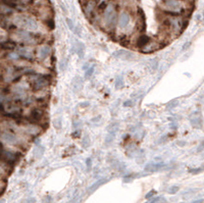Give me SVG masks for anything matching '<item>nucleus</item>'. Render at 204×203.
<instances>
[{
	"instance_id": "33",
	"label": "nucleus",
	"mask_w": 204,
	"mask_h": 203,
	"mask_svg": "<svg viewBox=\"0 0 204 203\" xmlns=\"http://www.w3.org/2000/svg\"><path fill=\"white\" fill-rule=\"evenodd\" d=\"M133 105V101L132 100H126V102L124 103V106L128 107V106H132Z\"/></svg>"
},
{
	"instance_id": "30",
	"label": "nucleus",
	"mask_w": 204,
	"mask_h": 203,
	"mask_svg": "<svg viewBox=\"0 0 204 203\" xmlns=\"http://www.w3.org/2000/svg\"><path fill=\"white\" fill-rule=\"evenodd\" d=\"M54 127L56 129H60L61 128V121L59 118H56V120L54 121Z\"/></svg>"
},
{
	"instance_id": "7",
	"label": "nucleus",
	"mask_w": 204,
	"mask_h": 203,
	"mask_svg": "<svg viewBox=\"0 0 204 203\" xmlns=\"http://www.w3.org/2000/svg\"><path fill=\"white\" fill-rule=\"evenodd\" d=\"M17 159V156L15 152L9 151V150H6L5 147H3L2 150V161L6 162V163H15Z\"/></svg>"
},
{
	"instance_id": "1",
	"label": "nucleus",
	"mask_w": 204,
	"mask_h": 203,
	"mask_svg": "<svg viewBox=\"0 0 204 203\" xmlns=\"http://www.w3.org/2000/svg\"><path fill=\"white\" fill-rule=\"evenodd\" d=\"M161 8L165 12L178 15L184 11L185 5L183 0H163L161 3Z\"/></svg>"
},
{
	"instance_id": "32",
	"label": "nucleus",
	"mask_w": 204,
	"mask_h": 203,
	"mask_svg": "<svg viewBox=\"0 0 204 203\" xmlns=\"http://www.w3.org/2000/svg\"><path fill=\"white\" fill-rule=\"evenodd\" d=\"M204 151V141L198 146V148H197V152H202Z\"/></svg>"
},
{
	"instance_id": "26",
	"label": "nucleus",
	"mask_w": 204,
	"mask_h": 203,
	"mask_svg": "<svg viewBox=\"0 0 204 203\" xmlns=\"http://www.w3.org/2000/svg\"><path fill=\"white\" fill-rule=\"evenodd\" d=\"M114 84H115V87H117L118 89L122 88V87L124 86V82H122V78H118L117 80H115Z\"/></svg>"
},
{
	"instance_id": "21",
	"label": "nucleus",
	"mask_w": 204,
	"mask_h": 203,
	"mask_svg": "<svg viewBox=\"0 0 204 203\" xmlns=\"http://www.w3.org/2000/svg\"><path fill=\"white\" fill-rule=\"evenodd\" d=\"M149 65H150V68L152 69V71H157L158 65H159V61H158L157 58H152L149 62Z\"/></svg>"
},
{
	"instance_id": "9",
	"label": "nucleus",
	"mask_w": 204,
	"mask_h": 203,
	"mask_svg": "<svg viewBox=\"0 0 204 203\" xmlns=\"http://www.w3.org/2000/svg\"><path fill=\"white\" fill-rule=\"evenodd\" d=\"M51 53V48L49 45H42L37 49V57L40 60H45Z\"/></svg>"
},
{
	"instance_id": "12",
	"label": "nucleus",
	"mask_w": 204,
	"mask_h": 203,
	"mask_svg": "<svg viewBox=\"0 0 204 203\" xmlns=\"http://www.w3.org/2000/svg\"><path fill=\"white\" fill-rule=\"evenodd\" d=\"M42 117H43V110L40 109V108H35L31 111V114H30V121L31 122H39Z\"/></svg>"
},
{
	"instance_id": "11",
	"label": "nucleus",
	"mask_w": 204,
	"mask_h": 203,
	"mask_svg": "<svg viewBox=\"0 0 204 203\" xmlns=\"http://www.w3.org/2000/svg\"><path fill=\"white\" fill-rule=\"evenodd\" d=\"M190 122L194 128L200 129L202 127V117L199 113H194L190 115Z\"/></svg>"
},
{
	"instance_id": "37",
	"label": "nucleus",
	"mask_w": 204,
	"mask_h": 203,
	"mask_svg": "<svg viewBox=\"0 0 204 203\" xmlns=\"http://www.w3.org/2000/svg\"><path fill=\"white\" fill-rule=\"evenodd\" d=\"M60 7H61L62 11L64 12V13H66V12H68V10H66V8H64V6H63V4H62V3H60Z\"/></svg>"
},
{
	"instance_id": "27",
	"label": "nucleus",
	"mask_w": 204,
	"mask_h": 203,
	"mask_svg": "<svg viewBox=\"0 0 204 203\" xmlns=\"http://www.w3.org/2000/svg\"><path fill=\"white\" fill-rule=\"evenodd\" d=\"M203 167H197V169H190L189 170V173H191V174H200L201 171H203Z\"/></svg>"
},
{
	"instance_id": "31",
	"label": "nucleus",
	"mask_w": 204,
	"mask_h": 203,
	"mask_svg": "<svg viewBox=\"0 0 204 203\" xmlns=\"http://www.w3.org/2000/svg\"><path fill=\"white\" fill-rule=\"evenodd\" d=\"M155 194H156V191H154V190H151V191L149 192L148 194H146V196H145V197H146V199H150L151 197H152L153 195H155Z\"/></svg>"
},
{
	"instance_id": "6",
	"label": "nucleus",
	"mask_w": 204,
	"mask_h": 203,
	"mask_svg": "<svg viewBox=\"0 0 204 203\" xmlns=\"http://www.w3.org/2000/svg\"><path fill=\"white\" fill-rule=\"evenodd\" d=\"M16 52L20 57L27 60H32L34 58V50L30 46H19L16 47Z\"/></svg>"
},
{
	"instance_id": "34",
	"label": "nucleus",
	"mask_w": 204,
	"mask_h": 203,
	"mask_svg": "<svg viewBox=\"0 0 204 203\" xmlns=\"http://www.w3.org/2000/svg\"><path fill=\"white\" fill-rule=\"evenodd\" d=\"M190 45H191V42H187V43H185L184 46H183V50H186L187 48H189Z\"/></svg>"
},
{
	"instance_id": "16",
	"label": "nucleus",
	"mask_w": 204,
	"mask_h": 203,
	"mask_svg": "<svg viewBox=\"0 0 204 203\" xmlns=\"http://www.w3.org/2000/svg\"><path fill=\"white\" fill-rule=\"evenodd\" d=\"M24 29H29V30H37L38 28V24L37 22L34 19H32V17H24Z\"/></svg>"
},
{
	"instance_id": "10",
	"label": "nucleus",
	"mask_w": 204,
	"mask_h": 203,
	"mask_svg": "<svg viewBox=\"0 0 204 203\" xmlns=\"http://www.w3.org/2000/svg\"><path fill=\"white\" fill-rule=\"evenodd\" d=\"M113 56L119 59H122V60H133V59H135V55L132 52L124 50V49H121V50L113 52Z\"/></svg>"
},
{
	"instance_id": "17",
	"label": "nucleus",
	"mask_w": 204,
	"mask_h": 203,
	"mask_svg": "<svg viewBox=\"0 0 204 203\" xmlns=\"http://www.w3.org/2000/svg\"><path fill=\"white\" fill-rule=\"evenodd\" d=\"M150 41H151V39L148 36H146V35H142V36H140L138 38V40H137V46H138L139 48L143 49Z\"/></svg>"
},
{
	"instance_id": "36",
	"label": "nucleus",
	"mask_w": 204,
	"mask_h": 203,
	"mask_svg": "<svg viewBox=\"0 0 204 203\" xmlns=\"http://www.w3.org/2000/svg\"><path fill=\"white\" fill-rule=\"evenodd\" d=\"M86 163H87V169L89 170L90 167H91V159H90V158H87V161H86Z\"/></svg>"
},
{
	"instance_id": "13",
	"label": "nucleus",
	"mask_w": 204,
	"mask_h": 203,
	"mask_svg": "<svg viewBox=\"0 0 204 203\" xmlns=\"http://www.w3.org/2000/svg\"><path fill=\"white\" fill-rule=\"evenodd\" d=\"M167 165L163 162H150L145 165V170L146 171H157L160 170H163L164 167Z\"/></svg>"
},
{
	"instance_id": "22",
	"label": "nucleus",
	"mask_w": 204,
	"mask_h": 203,
	"mask_svg": "<svg viewBox=\"0 0 204 203\" xmlns=\"http://www.w3.org/2000/svg\"><path fill=\"white\" fill-rule=\"evenodd\" d=\"M91 145V140H90V138H89V136L88 135H85L84 137L82 138V146H83V148H88Z\"/></svg>"
},
{
	"instance_id": "15",
	"label": "nucleus",
	"mask_w": 204,
	"mask_h": 203,
	"mask_svg": "<svg viewBox=\"0 0 204 203\" xmlns=\"http://www.w3.org/2000/svg\"><path fill=\"white\" fill-rule=\"evenodd\" d=\"M96 6H97V0H88L85 4V8H84V11H85L86 15L90 16L92 15L95 8H96Z\"/></svg>"
},
{
	"instance_id": "19",
	"label": "nucleus",
	"mask_w": 204,
	"mask_h": 203,
	"mask_svg": "<svg viewBox=\"0 0 204 203\" xmlns=\"http://www.w3.org/2000/svg\"><path fill=\"white\" fill-rule=\"evenodd\" d=\"M107 182V180H105V179H101V180H99V181H97V182H95V183L91 186L90 188H89V190H88V192L89 193H92V192H94L95 190H97L98 188H99L100 186H102L104 183H106Z\"/></svg>"
},
{
	"instance_id": "8",
	"label": "nucleus",
	"mask_w": 204,
	"mask_h": 203,
	"mask_svg": "<svg viewBox=\"0 0 204 203\" xmlns=\"http://www.w3.org/2000/svg\"><path fill=\"white\" fill-rule=\"evenodd\" d=\"M1 138L3 143H8V144L11 145H16L17 143V136L8 131H2Z\"/></svg>"
},
{
	"instance_id": "35",
	"label": "nucleus",
	"mask_w": 204,
	"mask_h": 203,
	"mask_svg": "<svg viewBox=\"0 0 204 203\" xmlns=\"http://www.w3.org/2000/svg\"><path fill=\"white\" fill-rule=\"evenodd\" d=\"M48 26H50V29H53V28H54V23H53V20H48Z\"/></svg>"
},
{
	"instance_id": "38",
	"label": "nucleus",
	"mask_w": 204,
	"mask_h": 203,
	"mask_svg": "<svg viewBox=\"0 0 204 203\" xmlns=\"http://www.w3.org/2000/svg\"><path fill=\"white\" fill-rule=\"evenodd\" d=\"M185 143H186V142H184V141H179V142H178V145H179V146H185Z\"/></svg>"
},
{
	"instance_id": "3",
	"label": "nucleus",
	"mask_w": 204,
	"mask_h": 203,
	"mask_svg": "<svg viewBox=\"0 0 204 203\" xmlns=\"http://www.w3.org/2000/svg\"><path fill=\"white\" fill-rule=\"evenodd\" d=\"M12 38L16 41L20 42V43H22V44H24V45L32 44L35 40L33 35H32L29 31H27L24 29L15 31L13 34H12Z\"/></svg>"
},
{
	"instance_id": "2",
	"label": "nucleus",
	"mask_w": 204,
	"mask_h": 203,
	"mask_svg": "<svg viewBox=\"0 0 204 203\" xmlns=\"http://www.w3.org/2000/svg\"><path fill=\"white\" fill-rule=\"evenodd\" d=\"M167 26L170 27V29L173 31L175 34H179L182 32V30L185 28V23L184 20L181 16L177 15H171L166 19Z\"/></svg>"
},
{
	"instance_id": "18",
	"label": "nucleus",
	"mask_w": 204,
	"mask_h": 203,
	"mask_svg": "<svg viewBox=\"0 0 204 203\" xmlns=\"http://www.w3.org/2000/svg\"><path fill=\"white\" fill-rule=\"evenodd\" d=\"M11 13H13V7H11V6H9V5L5 4V3L2 2V5H1V15H2V16L9 15H11Z\"/></svg>"
},
{
	"instance_id": "24",
	"label": "nucleus",
	"mask_w": 204,
	"mask_h": 203,
	"mask_svg": "<svg viewBox=\"0 0 204 203\" xmlns=\"http://www.w3.org/2000/svg\"><path fill=\"white\" fill-rule=\"evenodd\" d=\"M65 20H66V24H68V26H69V30L73 31H73H75V28H76L75 24H73V22L71 19H69V17H68V19H65Z\"/></svg>"
},
{
	"instance_id": "40",
	"label": "nucleus",
	"mask_w": 204,
	"mask_h": 203,
	"mask_svg": "<svg viewBox=\"0 0 204 203\" xmlns=\"http://www.w3.org/2000/svg\"><path fill=\"white\" fill-rule=\"evenodd\" d=\"M28 203H35V199H30V201Z\"/></svg>"
},
{
	"instance_id": "4",
	"label": "nucleus",
	"mask_w": 204,
	"mask_h": 203,
	"mask_svg": "<svg viewBox=\"0 0 204 203\" xmlns=\"http://www.w3.org/2000/svg\"><path fill=\"white\" fill-rule=\"evenodd\" d=\"M31 84L32 88L34 91H39L41 89L45 88L48 85V79L46 76L39 75V73H32L31 75Z\"/></svg>"
},
{
	"instance_id": "25",
	"label": "nucleus",
	"mask_w": 204,
	"mask_h": 203,
	"mask_svg": "<svg viewBox=\"0 0 204 203\" xmlns=\"http://www.w3.org/2000/svg\"><path fill=\"white\" fill-rule=\"evenodd\" d=\"M93 73H94V66H90V68H87L85 77H86V78H90V77L93 75Z\"/></svg>"
},
{
	"instance_id": "28",
	"label": "nucleus",
	"mask_w": 204,
	"mask_h": 203,
	"mask_svg": "<svg viewBox=\"0 0 204 203\" xmlns=\"http://www.w3.org/2000/svg\"><path fill=\"white\" fill-rule=\"evenodd\" d=\"M175 106H178V100H173L171 101V102L167 103V109H171V108H174Z\"/></svg>"
},
{
	"instance_id": "39",
	"label": "nucleus",
	"mask_w": 204,
	"mask_h": 203,
	"mask_svg": "<svg viewBox=\"0 0 204 203\" xmlns=\"http://www.w3.org/2000/svg\"><path fill=\"white\" fill-rule=\"evenodd\" d=\"M202 202H203V200H202V199H200V200L194 201V202H192V203H202Z\"/></svg>"
},
{
	"instance_id": "29",
	"label": "nucleus",
	"mask_w": 204,
	"mask_h": 203,
	"mask_svg": "<svg viewBox=\"0 0 204 203\" xmlns=\"http://www.w3.org/2000/svg\"><path fill=\"white\" fill-rule=\"evenodd\" d=\"M178 191H179V187L178 186H174V187H171L170 190H168V193H170V194H175Z\"/></svg>"
},
{
	"instance_id": "20",
	"label": "nucleus",
	"mask_w": 204,
	"mask_h": 203,
	"mask_svg": "<svg viewBox=\"0 0 204 203\" xmlns=\"http://www.w3.org/2000/svg\"><path fill=\"white\" fill-rule=\"evenodd\" d=\"M77 45H78V46L75 47V50H76L77 53H78L79 56L82 58V57H84V50H85V46H84V44L81 43V42H78Z\"/></svg>"
},
{
	"instance_id": "5",
	"label": "nucleus",
	"mask_w": 204,
	"mask_h": 203,
	"mask_svg": "<svg viewBox=\"0 0 204 203\" xmlns=\"http://www.w3.org/2000/svg\"><path fill=\"white\" fill-rule=\"evenodd\" d=\"M115 20H117L115 6L112 3H109V4H107V6H105L104 9V22L107 27L112 28L115 24Z\"/></svg>"
},
{
	"instance_id": "14",
	"label": "nucleus",
	"mask_w": 204,
	"mask_h": 203,
	"mask_svg": "<svg viewBox=\"0 0 204 203\" xmlns=\"http://www.w3.org/2000/svg\"><path fill=\"white\" fill-rule=\"evenodd\" d=\"M130 20H131V16H130L129 13L128 12H122L118 16V24L119 28L124 29V28H126L129 24Z\"/></svg>"
},
{
	"instance_id": "23",
	"label": "nucleus",
	"mask_w": 204,
	"mask_h": 203,
	"mask_svg": "<svg viewBox=\"0 0 204 203\" xmlns=\"http://www.w3.org/2000/svg\"><path fill=\"white\" fill-rule=\"evenodd\" d=\"M114 137H115V135H114V134H110V133H108L107 137H106V139H105V144L109 145L110 143H111L112 141H113Z\"/></svg>"
}]
</instances>
